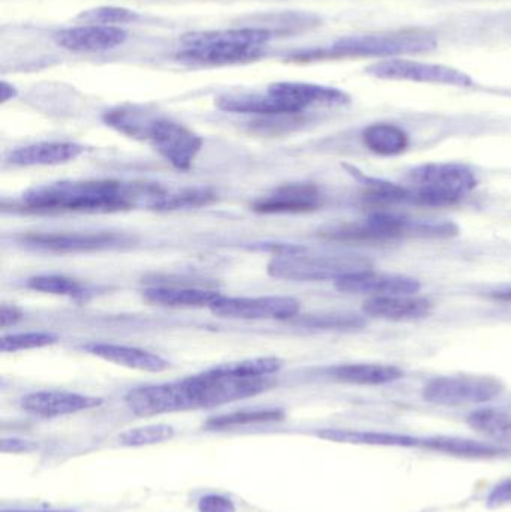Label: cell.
<instances>
[{"instance_id":"7402d4cb","label":"cell","mask_w":511,"mask_h":512,"mask_svg":"<svg viewBox=\"0 0 511 512\" xmlns=\"http://www.w3.org/2000/svg\"><path fill=\"white\" fill-rule=\"evenodd\" d=\"M144 300L162 307H183V309H200L212 307L222 294L212 289L183 288V286H156L144 291Z\"/></svg>"},{"instance_id":"8992f818","label":"cell","mask_w":511,"mask_h":512,"mask_svg":"<svg viewBox=\"0 0 511 512\" xmlns=\"http://www.w3.org/2000/svg\"><path fill=\"white\" fill-rule=\"evenodd\" d=\"M437 39L419 30L404 32L372 33V35L347 36L323 50L300 54L305 60L333 59V57H393L401 54L423 53L434 50Z\"/></svg>"},{"instance_id":"ab89813d","label":"cell","mask_w":511,"mask_h":512,"mask_svg":"<svg viewBox=\"0 0 511 512\" xmlns=\"http://www.w3.org/2000/svg\"><path fill=\"white\" fill-rule=\"evenodd\" d=\"M21 318H23V313H21V310L18 309V307L3 304L2 315H0V319H2V328L12 327V325L17 324Z\"/></svg>"},{"instance_id":"8fae6325","label":"cell","mask_w":511,"mask_h":512,"mask_svg":"<svg viewBox=\"0 0 511 512\" xmlns=\"http://www.w3.org/2000/svg\"><path fill=\"white\" fill-rule=\"evenodd\" d=\"M212 313L231 319H276L287 321L299 315L300 303L293 297L266 295V297H225L222 295L212 307Z\"/></svg>"},{"instance_id":"d590c367","label":"cell","mask_w":511,"mask_h":512,"mask_svg":"<svg viewBox=\"0 0 511 512\" xmlns=\"http://www.w3.org/2000/svg\"><path fill=\"white\" fill-rule=\"evenodd\" d=\"M81 20L90 24H101V26H116L119 23H128L135 18V14L126 8L116 6H101V8L90 9L80 15Z\"/></svg>"},{"instance_id":"30bf717a","label":"cell","mask_w":511,"mask_h":512,"mask_svg":"<svg viewBox=\"0 0 511 512\" xmlns=\"http://www.w3.org/2000/svg\"><path fill=\"white\" fill-rule=\"evenodd\" d=\"M372 77L380 80L411 81V83L441 84V86L468 87L473 80L449 66L416 62L407 59H389L375 63L368 69Z\"/></svg>"},{"instance_id":"60d3db41","label":"cell","mask_w":511,"mask_h":512,"mask_svg":"<svg viewBox=\"0 0 511 512\" xmlns=\"http://www.w3.org/2000/svg\"><path fill=\"white\" fill-rule=\"evenodd\" d=\"M0 92H2V102L9 101V99H12L15 95H17V90H15V87L6 83V81H2V89H0Z\"/></svg>"},{"instance_id":"2e32d148","label":"cell","mask_w":511,"mask_h":512,"mask_svg":"<svg viewBox=\"0 0 511 512\" xmlns=\"http://www.w3.org/2000/svg\"><path fill=\"white\" fill-rule=\"evenodd\" d=\"M102 405L99 397L86 394L71 393V391H35L21 399V408L36 417L56 418L63 415L77 414L89 411Z\"/></svg>"},{"instance_id":"4dcf8cb0","label":"cell","mask_w":511,"mask_h":512,"mask_svg":"<svg viewBox=\"0 0 511 512\" xmlns=\"http://www.w3.org/2000/svg\"><path fill=\"white\" fill-rule=\"evenodd\" d=\"M284 418L281 409H254V411L231 412L227 415L210 418L206 427L213 430L231 429V427L249 426V424L272 423Z\"/></svg>"},{"instance_id":"83f0119b","label":"cell","mask_w":511,"mask_h":512,"mask_svg":"<svg viewBox=\"0 0 511 512\" xmlns=\"http://www.w3.org/2000/svg\"><path fill=\"white\" fill-rule=\"evenodd\" d=\"M468 426L500 445H511V414L500 409H477L468 415Z\"/></svg>"},{"instance_id":"ac0fdd59","label":"cell","mask_w":511,"mask_h":512,"mask_svg":"<svg viewBox=\"0 0 511 512\" xmlns=\"http://www.w3.org/2000/svg\"><path fill=\"white\" fill-rule=\"evenodd\" d=\"M267 92L278 96L296 114L303 113L315 105H344L348 102L347 93L333 87L309 83H275Z\"/></svg>"},{"instance_id":"f546056e","label":"cell","mask_w":511,"mask_h":512,"mask_svg":"<svg viewBox=\"0 0 511 512\" xmlns=\"http://www.w3.org/2000/svg\"><path fill=\"white\" fill-rule=\"evenodd\" d=\"M26 286L32 291L42 292V294L60 295V297L75 298V300H83L89 294L86 286L81 285L78 280L56 276V274L30 277Z\"/></svg>"},{"instance_id":"f35d334b","label":"cell","mask_w":511,"mask_h":512,"mask_svg":"<svg viewBox=\"0 0 511 512\" xmlns=\"http://www.w3.org/2000/svg\"><path fill=\"white\" fill-rule=\"evenodd\" d=\"M36 445H33L30 441H23V439L11 438L3 439L2 441V453H29V451L35 450Z\"/></svg>"},{"instance_id":"277c9868","label":"cell","mask_w":511,"mask_h":512,"mask_svg":"<svg viewBox=\"0 0 511 512\" xmlns=\"http://www.w3.org/2000/svg\"><path fill=\"white\" fill-rule=\"evenodd\" d=\"M270 36V32L263 29L189 33L182 39L185 50L177 57L182 62L207 66L251 62L263 54Z\"/></svg>"},{"instance_id":"4fadbf2b","label":"cell","mask_w":511,"mask_h":512,"mask_svg":"<svg viewBox=\"0 0 511 512\" xmlns=\"http://www.w3.org/2000/svg\"><path fill=\"white\" fill-rule=\"evenodd\" d=\"M125 402L129 411L138 417H155L192 409L183 381L132 388L126 394Z\"/></svg>"},{"instance_id":"7bdbcfd3","label":"cell","mask_w":511,"mask_h":512,"mask_svg":"<svg viewBox=\"0 0 511 512\" xmlns=\"http://www.w3.org/2000/svg\"><path fill=\"white\" fill-rule=\"evenodd\" d=\"M3 512H71V511H3Z\"/></svg>"},{"instance_id":"9a60e30c","label":"cell","mask_w":511,"mask_h":512,"mask_svg":"<svg viewBox=\"0 0 511 512\" xmlns=\"http://www.w3.org/2000/svg\"><path fill=\"white\" fill-rule=\"evenodd\" d=\"M323 195L314 183H288L266 197L258 198L252 210L263 215L275 213H308L320 209Z\"/></svg>"},{"instance_id":"7a4b0ae2","label":"cell","mask_w":511,"mask_h":512,"mask_svg":"<svg viewBox=\"0 0 511 512\" xmlns=\"http://www.w3.org/2000/svg\"><path fill=\"white\" fill-rule=\"evenodd\" d=\"M105 123L116 131L146 141L161 158L180 171L191 170L203 147L200 135L168 117L155 116L135 107L108 111Z\"/></svg>"},{"instance_id":"1f68e13d","label":"cell","mask_w":511,"mask_h":512,"mask_svg":"<svg viewBox=\"0 0 511 512\" xmlns=\"http://www.w3.org/2000/svg\"><path fill=\"white\" fill-rule=\"evenodd\" d=\"M284 363L276 357L254 358V360L237 361V363L221 364L216 367L225 375L236 378H269L273 373H278Z\"/></svg>"},{"instance_id":"ffe728a7","label":"cell","mask_w":511,"mask_h":512,"mask_svg":"<svg viewBox=\"0 0 511 512\" xmlns=\"http://www.w3.org/2000/svg\"><path fill=\"white\" fill-rule=\"evenodd\" d=\"M434 304L426 298L414 295H392V297H372L363 304V312L372 318L384 321H419L428 318Z\"/></svg>"},{"instance_id":"5bb4252c","label":"cell","mask_w":511,"mask_h":512,"mask_svg":"<svg viewBox=\"0 0 511 512\" xmlns=\"http://www.w3.org/2000/svg\"><path fill=\"white\" fill-rule=\"evenodd\" d=\"M335 288L345 294L392 297V295H416L422 285L414 277L404 274L377 273L369 270L345 274L335 280Z\"/></svg>"},{"instance_id":"603a6c76","label":"cell","mask_w":511,"mask_h":512,"mask_svg":"<svg viewBox=\"0 0 511 512\" xmlns=\"http://www.w3.org/2000/svg\"><path fill=\"white\" fill-rule=\"evenodd\" d=\"M329 376L350 385H384L404 378V370L393 364L353 363L332 367Z\"/></svg>"},{"instance_id":"6da1fadb","label":"cell","mask_w":511,"mask_h":512,"mask_svg":"<svg viewBox=\"0 0 511 512\" xmlns=\"http://www.w3.org/2000/svg\"><path fill=\"white\" fill-rule=\"evenodd\" d=\"M158 189V183L65 180L27 189L21 195V204L33 212L111 213L138 206L149 209Z\"/></svg>"},{"instance_id":"f1b7e54d","label":"cell","mask_w":511,"mask_h":512,"mask_svg":"<svg viewBox=\"0 0 511 512\" xmlns=\"http://www.w3.org/2000/svg\"><path fill=\"white\" fill-rule=\"evenodd\" d=\"M216 194L209 188L162 189L152 210L174 212V210L198 209L215 203Z\"/></svg>"},{"instance_id":"74e56055","label":"cell","mask_w":511,"mask_h":512,"mask_svg":"<svg viewBox=\"0 0 511 512\" xmlns=\"http://www.w3.org/2000/svg\"><path fill=\"white\" fill-rule=\"evenodd\" d=\"M511 504V480L501 481L494 487L488 498L489 507H503Z\"/></svg>"},{"instance_id":"8d00e7d4","label":"cell","mask_w":511,"mask_h":512,"mask_svg":"<svg viewBox=\"0 0 511 512\" xmlns=\"http://www.w3.org/2000/svg\"><path fill=\"white\" fill-rule=\"evenodd\" d=\"M200 512H236L233 502L221 495L204 496L198 504Z\"/></svg>"},{"instance_id":"ba28073f","label":"cell","mask_w":511,"mask_h":512,"mask_svg":"<svg viewBox=\"0 0 511 512\" xmlns=\"http://www.w3.org/2000/svg\"><path fill=\"white\" fill-rule=\"evenodd\" d=\"M183 384L191 399L192 409H198L258 396L272 388L273 382L269 378H236L213 367L200 375L183 379Z\"/></svg>"},{"instance_id":"7c38bea8","label":"cell","mask_w":511,"mask_h":512,"mask_svg":"<svg viewBox=\"0 0 511 512\" xmlns=\"http://www.w3.org/2000/svg\"><path fill=\"white\" fill-rule=\"evenodd\" d=\"M20 240L29 248L53 254L105 251L131 243V237L116 233H32Z\"/></svg>"},{"instance_id":"52a82bcc","label":"cell","mask_w":511,"mask_h":512,"mask_svg":"<svg viewBox=\"0 0 511 512\" xmlns=\"http://www.w3.org/2000/svg\"><path fill=\"white\" fill-rule=\"evenodd\" d=\"M305 252L276 255L267 267L270 276L276 279L311 282V280H336L345 274L371 268V262L359 255L308 256Z\"/></svg>"},{"instance_id":"9c48e42d","label":"cell","mask_w":511,"mask_h":512,"mask_svg":"<svg viewBox=\"0 0 511 512\" xmlns=\"http://www.w3.org/2000/svg\"><path fill=\"white\" fill-rule=\"evenodd\" d=\"M503 391V382L494 376H438L423 388V399L440 406L480 405L497 399Z\"/></svg>"},{"instance_id":"d6986e66","label":"cell","mask_w":511,"mask_h":512,"mask_svg":"<svg viewBox=\"0 0 511 512\" xmlns=\"http://www.w3.org/2000/svg\"><path fill=\"white\" fill-rule=\"evenodd\" d=\"M80 144L65 141H44L18 147L9 153L6 162L12 167H48V165L66 164L83 155Z\"/></svg>"},{"instance_id":"44dd1931","label":"cell","mask_w":511,"mask_h":512,"mask_svg":"<svg viewBox=\"0 0 511 512\" xmlns=\"http://www.w3.org/2000/svg\"><path fill=\"white\" fill-rule=\"evenodd\" d=\"M83 349L102 360L110 361L117 366L128 367V369L140 370V372L161 373L170 367V363L159 355L144 349L132 348V346L93 342L84 345Z\"/></svg>"},{"instance_id":"4316f807","label":"cell","mask_w":511,"mask_h":512,"mask_svg":"<svg viewBox=\"0 0 511 512\" xmlns=\"http://www.w3.org/2000/svg\"><path fill=\"white\" fill-rule=\"evenodd\" d=\"M420 447L428 448L440 453L452 454V456L476 457H497L506 453V448L497 445L485 444V442L471 441V439L449 438V436H435V438L422 439Z\"/></svg>"},{"instance_id":"b9f144b4","label":"cell","mask_w":511,"mask_h":512,"mask_svg":"<svg viewBox=\"0 0 511 512\" xmlns=\"http://www.w3.org/2000/svg\"><path fill=\"white\" fill-rule=\"evenodd\" d=\"M491 297L494 298V300L506 301V303H511V288L500 289V291L491 292Z\"/></svg>"},{"instance_id":"e0dca14e","label":"cell","mask_w":511,"mask_h":512,"mask_svg":"<svg viewBox=\"0 0 511 512\" xmlns=\"http://www.w3.org/2000/svg\"><path fill=\"white\" fill-rule=\"evenodd\" d=\"M126 32L117 26H101V24H86V26L69 27L60 30L56 35L57 45L69 51L78 53H99L113 50L126 41Z\"/></svg>"},{"instance_id":"484cf974","label":"cell","mask_w":511,"mask_h":512,"mask_svg":"<svg viewBox=\"0 0 511 512\" xmlns=\"http://www.w3.org/2000/svg\"><path fill=\"white\" fill-rule=\"evenodd\" d=\"M363 144L378 156H398L407 152L410 137L401 126L393 123H374L363 131Z\"/></svg>"},{"instance_id":"cb8c5ba5","label":"cell","mask_w":511,"mask_h":512,"mask_svg":"<svg viewBox=\"0 0 511 512\" xmlns=\"http://www.w3.org/2000/svg\"><path fill=\"white\" fill-rule=\"evenodd\" d=\"M218 108L228 113L255 114V116H296V113L282 99L269 92L266 95L222 96L218 99Z\"/></svg>"},{"instance_id":"e575fe53","label":"cell","mask_w":511,"mask_h":512,"mask_svg":"<svg viewBox=\"0 0 511 512\" xmlns=\"http://www.w3.org/2000/svg\"><path fill=\"white\" fill-rule=\"evenodd\" d=\"M302 325L320 330H359L366 325L365 319L359 315L336 313V315L308 316L303 319Z\"/></svg>"},{"instance_id":"836d02e7","label":"cell","mask_w":511,"mask_h":512,"mask_svg":"<svg viewBox=\"0 0 511 512\" xmlns=\"http://www.w3.org/2000/svg\"><path fill=\"white\" fill-rule=\"evenodd\" d=\"M59 340L57 334L50 331H26V333L8 334L2 337V352L26 351V349L45 348Z\"/></svg>"},{"instance_id":"d6a6232c","label":"cell","mask_w":511,"mask_h":512,"mask_svg":"<svg viewBox=\"0 0 511 512\" xmlns=\"http://www.w3.org/2000/svg\"><path fill=\"white\" fill-rule=\"evenodd\" d=\"M174 429L168 424H152V426L137 427L120 433L119 444L122 447L138 448L162 444L174 438Z\"/></svg>"},{"instance_id":"d4e9b609","label":"cell","mask_w":511,"mask_h":512,"mask_svg":"<svg viewBox=\"0 0 511 512\" xmlns=\"http://www.w3.org/2000/svg\"><path fill=\"white\" fill-rule=\"evenodd\" d=\"M318 436L327 441L342 442V444L378 445V447H420L422 439L413 436L398 435V433L360 432V430L324 429Z\"/></svg>"},{"instance_id":"5b68a950","label":"cell","mask_w":511,"mask_h":512,"mask_svg":"<svg viewBox=\"0 0 511 512\" xmlns=\"http://www.w3.org/2000/svg\"><path fill=\"white\" fill-rule=\"evenodd\" d=\"M479 185L476 171L458 162H431L413 168L405 177L410 204L449 207L461 203Z\"/></svg>"},{"instance_id":"3957f363","label":"cell","mask_w":511,"mask_h":512,"mask_svg":"<svg viewBox=\"0 0 511 512\" xmlns=\"http://www.w3.org/2000/svg\"><path fill=\"white\" fill-rule=\"evenodd\" d=\"M455 234H458V228L452 222L420 221L377 210L363 221L345 222L326 228L321 236L332 242L386 245L404 237H450Z\"/></svg>"}]
</instances>
